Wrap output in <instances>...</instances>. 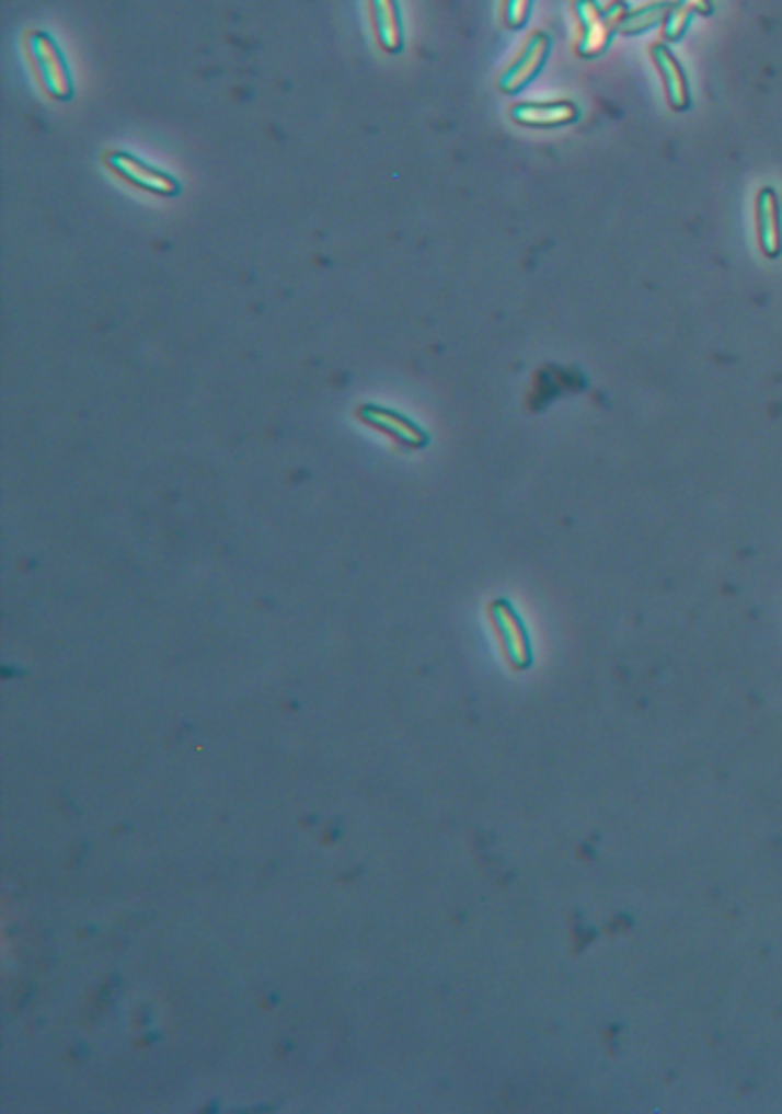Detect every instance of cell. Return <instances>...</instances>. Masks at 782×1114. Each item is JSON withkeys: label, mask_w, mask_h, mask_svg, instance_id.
Masks as SVG:
<instances>
[{"label": "cell", "mask_w": 782, "mask_h": 1114, "mask_svg": "<svg viewBox=\"0 0 782 1114\" xmlns=\"http://www.w3.org/2000/svg\"><path fill=\"white\" fill-rule=\"evenodd\" d=\"M21 46L39 90L54 102H69L74 96V79L56 37L33 28L23 33Z\"/></svg>", "instance_id": "6da1fadb"}, {"label": "cell", "mask_w": 782, "mask_h": 1114, "mask_svg": "<svg viewBox=\"0 0 782 1114\" xmlns=\"http://www.w3.org/2000/svg\"><path fill=\"white\" fill-rule=\"evenodd\" d=\"M104 165L113 172L115 177L127 182L129 186L161 195V197H175L182 191V184L177 177L170 175V172L142 161L140 157L125 152V150H108L104 152Z\"/></svg>", "instance_id": "7a4b0ae2"}, {"label": "cell", "mask_w": 782, "mask_h": 1114, "mask_svg": "<svg viewBox=\"0 0 782 1114\" xmlns=\"http://www.w3.org/2000/svg\"><path fill=\"white\" fill-rule=\"evenodd\" d=\"M574 14L578 26L576 54L580 58L603 56L618 35V23L610 19L606 8L597 5V0H574Z\"/></svg>", "instance_id": "3957f363"}, {"label": "cell", "mask_w": 782, "mask_h": 1114, "mask_svg": "<svg viewBox=\"0 0 782 1114\" xmlns=\"http://www.w3.org/2000/svg\"><path fill=\"white\" fill-rule=\"evenodd\" d=\"M356 417L363 425H368V427L377 429L379 434L388 436L395 445H400V448L421 450L429 443L427 432L415 425L411 417L402 415L400 411L386 409L379 404H360L356 409Z\"/></svg>", "instance_id": "277c9868"}, {"label": "cell", "mask_w": 782, "mask_h": 1114, "mask_svg": "<svg viewBox=\"0 0 782 1114\" xmlns=\"http://www.w3.org/2000/svg\"><path fill=\"white\" fill-rule=\"evenodd\" d=\"M549 51H551V37L547 33H532L526 39L519 56L511 60L509 67L501 73L498 90L503 94H517L524 88H528L537 77H540V71L547 65Z\"/></svg>", "instance_id": "5b68a950"}, {"label": "cell", "mask_w": 782, "mask_h": 1114, "mask_svg": "<svg viewBox=\"0 0 782 1114\" xmlns=\"http://www.w3.org/2000/svg\"><path fill=\"white\" fill-rule=\"evenodd\" d=\"M649 58L658 73V79H662V83H664L668 106L677 113L691 108L689 77H687V71H683L679 58L672 54V48L666 42H656L649 46Z\"/></svg>", "instance_id": "8992f818"}, {"label": "cell", "mask_w": 782, "mask_h": 1114, "mask_svg": "<svg viewBox=\"0 0 782 1114\" xmlns=\"http://www.w3.org/2000/svg\"><path fill=\"white\" fill-rule=\"evenodd\" d=\"M578 106L567 99L555 102H519L509 108V119L526 129H560L576 122Z\"/></svg>", "instance_id": "52a82bcc"}, {"label": "cell", "mask_w": 782, "mask_h": 1114, "mask_svg": "<svg viewBox=\"0 0 782 1114\" xmlns=\"http://www.w3.org/2000/svg\"><path fill=\"white\" fill-rule=\"evenodd\" d=\"M368 16L377 46L388 56H398L404 48V19L400 0H368Z\"/></svg>", "instance_id": "ba28073f"}, {"label": "cell", "mask_w": 782, "mask_h": 1114, "mask_svg": "<svg viewBox=\"0 0 782 1114\" xmlns=\"http://www.w3.org/2000/svg\"><path fill=\"white\" fill-rule=\"evenodd\" d=\"M755 228L757 243L764 257L775 260L782 253V222H780V197L771 186L760 188L755 197Z\"/></svg>", "instance_id": "9c48e42d"}, {"label": "cell", "mask_w": 782, "mask_h": 1114, "mask_svg": "<svg viewBox=\"0 0 782 1114\" xmlns=\"http://www.w3.org/2000/svg\"><path fill=\"white\" fill-rule=\"evenodd\" d=\"M488 615L494 619V627L503 640V650L515 667L530 665V642L528 633L521 624L519 615L515 612L507 601H494L488 608Z\"/></svg>", "instance_id": "30bf717a"}, {"label": "cell", "mask_w": 782, "mask_h": 1114, "mask_svg": "<svg viewBox=\"0 0 782 1114\" xmlns=\"http://www.w3.org/2000/svg\"><path fill=\"white\" fill-rule=\"evenodd\" d=\"M670 5H672V0H654V3L629 10L626 16L620 21L618 35L635 37V35H643L656 26H662Z\"/></svg>", "instance_id": "8fae6325"}, {"label": "cell", "mask_w": 782, "mask_h": 1114, "mask_svg": "<svg viewBox=\"0 0 782 1114\" xmlns=\"http://www.w3.org/2000/svg\"><path fill=\"white\" fill-rule=\"evenodd\" d=\"M695 10L691 5L683 3V0H672V5L662 23V37L666 44H675L679 42L683 35H687L689 26H691V19H693Z\"/></svg>", "instance_id": "7c38bea8"}, {"label": "cell", "mask_w": 782, "mask_h": 1114, "mask_svg": "<svg viewBox=\"0 0 782 1114\" xmlns=\"http://www.w3.org/2000/svg\"><path fill=\"white\" fill-rule=\"evenodd\" d=\"M532 5H534V0H503L501 14H503L505 26L509 31H521L530 19Z\"/></svg>", "instance_id": "4fadbf2b"}, {"label": "cell", "mask_w": 782, "mask_h": 1114, "mask_svg": "<svg viewBox=\"0 0 782 1114\" xmlns=\"http://www.w3.org/2000/svg\"><path fill=\"white\" fill-rule=\"evenodd\" d=\"M683 3L691 5L695 10V14H712V10H714L712 0H683Z\"/></svg>", "instance_id": "5bb4252c"}]
</instances>
